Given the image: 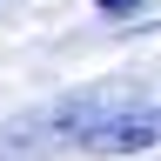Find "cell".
I'll list each match as a JSON object with an SVG mask.
<instances>
[{"label": "cell", "mask_w": 161, "mask_h": 161, "mask_svg": "<svg viewBox=\"0 0 161 161\" xmlns=\"http://www.w3.org/2000/svg\"><path fill=\"white\" fill-rule=\"evenodd\" d=\"M154 114H101L87 121V134H80V148H94V154H141V148H154Z\"/></svg>", "instance_id": "obj_1"}, {"label": "cell", "mask_w": 161, "mask_h": 161, "mask_svg": "<svg viewBox=\"0 0 161 161\" xmlns=\"http://www.w3.org/2000/svg\"><path fill=\"white\" fill-rule=\"evenodd\" d=\"M94 7H101V14H134L141 0H94Z\"/></svg>", "instance_id": "obj_2"}, {"label": "cell", "mask_w": 161, "mask_h": 161, "mask_svg": "<svg viewBox=\"0 0 161 161\" xmlns=\"http://www.w3.org/2000/svg\"><path fill=\"white\" fill-rule=\"evenodd\" d=\"M154 134H161V108H154Z\"/></svg>", "instance_id": "obj_3"}]
</instances>
